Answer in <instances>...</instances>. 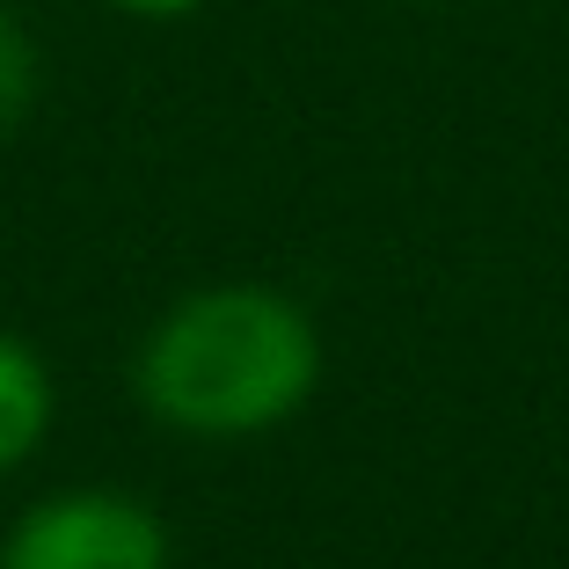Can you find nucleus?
<instances>
[{
    "mask_svg": "<svg viewBox=\"0 0 569 569\" xmlns=\"http://www.w3.org/2000/svg\"><path fill=\"white\" fill-rule=\"evenodd\" d=\"M44 96V44L16 8H0V132H16Z\"/></svg>",
    "mask_w": 569,
    "mask_h": 569,
    "instance_id": "20e7f679",
    "label": "nucleus"
},
{
    "mask_svg": "<svg viewBox=\"0 0 569 569\" xmlns=\"http://www.w3.org/2000/svg\"><path fill=\"white\" fill-rule=\"evenodd\" d=\"M118 16H139V22H183V16H204L212 0H102Z\"/></svg>",
    "mask_w": 569,
    "mask_h": 569,
    "instance_id": "39448f33",
    "label": "nucleus"
},
{
    "mask_svg": "<svg viewBox=\"0 0 569 569\" xmlns=\"http://www.w3.org/2000/svg\"><path fill=\"white\" fill-rule=\"evenodd\" d=\"M321 329L292 292L256 278L198 284L153 315L132 358V395L190 446H249L315 402Z\"/></svg>",
    "mask_w": 569,
    "mask_h": 569,
    "instance_id": "f257e3e1",
    "label": "nucleus"
},
{
    "mask_svg": "<svg viewBox=\"0 0 569 569\" xmlns=\"http://www.w3.org/2000/svg\"><path fill=\"white\" fill-rule=\"evenodd\" d=\"M0 569H176V548L147 497L73 482L0 533Z\"/></svg>",
    "mask_w": 569,
    "mask_h": 569,
    "instance_id": "f03ea898",
    "label": "nucleus"
},
{
    "mask_svg": "<svg viewBox=\"0 0 569 569\" xmlns=\"http://www.w3.org/2000/svg\"><path fill=\"white\" fill-rule=\"evenodd\" d=\"M51 417H59L51 366L37 358V343H22L16 329H0V475H16L44 446Z\"/></svg>",
    "mask_w": 569,
    "mask_h": 569,
    "instance_id": "7ed1b4c3",
    "label": "nucleus"
}]
</instances>
